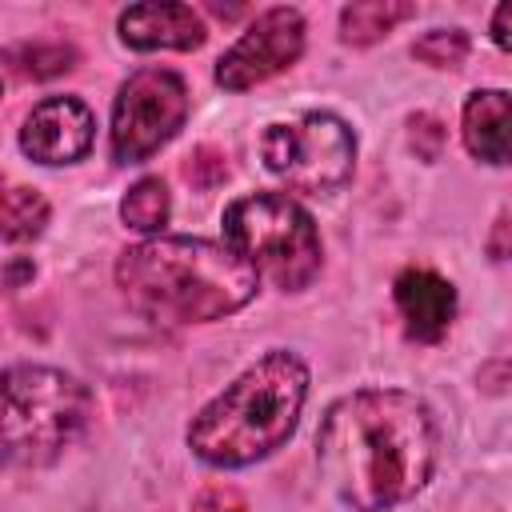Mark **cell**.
<instances>
[{"label":"cell","instance_id":"cell-11","mask_svg":"<svg viewBox=\"0 0 512 512\" xmlns=\"http://www.w3.org/2000/svg\"><path fill=\"white\" fill-rule=\"evenodd\" d=\"M204 36L208 28L200 12H192V4H132L120 12V40L136 52H192L204 44Z\"/></svg>","mask_w":512,"mask_h":512},{"label":"cell","instance_id":"cell-3","mask_svg":"<svg viewBox=\"0 0 512 512\" xmlns=\"http://www.w3.org/2000/svg\"><path fill=\"white\" fill-rule=\"evenodd\" d=\"M308 400V368L296 352H268L212 396L188 424V448L212 468H244L272 456Z\"/></svg>","mask_w":512,"mask_h":512},{"label":"cell","instance_id":"cell-2","mask_svg":"<svg viewBox=\"0 0 512 512\" xmlns=\"http://www.w3.org/2000/svg\"><path fill=\"white\" fill-rule=\"evenodd\" d=\"M116 284L128 304L152 320L204 324L232 316L256 296V268L216 240L152 236L120 252Z\"/></svg>","mask_w":512,"mask_h":512},{"label":"cell","instance_id":"cell-9","mask_svg":"<svg viewBox=\"0 0 512 512\" xmlns=\"http://www.w3.org/2000/svg\"><path fill=\"white\" fill-rule=\"evenodd\" d=\"M96 136V120L88 112L84 100L76 96H48L40 100L20 128V148L36 160V164H72L92 148Z\"/></svg>","mask_w":512,"mask_h":512},{"label":"cell","instance_id":"cell-15","mask_svg":"<svg viewBox=\"0 0 512 512\" xmlns=\"http://www.w3.org/2000/svg\"><path fill=\"white\" fill-rule=\"evenodd\" d=\"M48 224V204L36 188H20L12 184L4 192V240L8 244H20V240H32L40 236Z\"/></svg>","mask_w":512,"mask_h":512},{"label":"cell","instance_id":"cell-10","mask_svg":"<svg viewBox=\"0 0 512 512\" xmlns=\"http://www.w3.org/2000/svg\"><path fill=\"white\" fill-rule=\"evenodd\" d=\"M404 332L420 344H436L456 316V288L432 268H404L392 284Z\"/></svg>","mask_w":512,"mask_h":512},{"label":"cell","instance_id":"cell-17","mask_svg":"<svg viewBox=\"0 0 512 512\" xmlns=\"http://www.w3.org/2000/svg\"><path fill=\"white\" fill-rule=\"evenodd\" d=\"M20 56L28 60L24 72H32V76H56V72H68L72 60H76V52L64 48V44H32V48H20Z\"/></svg>","mask_w":512,"mask_h":512},{"label":"cell","instance_id":"cell-12","mask_svg":"<svg viewBox=\"0 0 512 512\" xmlns=\"http://www.w3.org/2000/svg\"><path fill=\"white\" fill-rule=\"evenodd\" d=\"M464 144L484 164H512V96L500 88H480L464 104L460 120Z\"/></svg>","mask_w":512,"mask_h":512},{"label":"cell","instance_id":"cell-14","mask_svg":"<svg viewBox=\"0 0 512 512\" xmlns=\"http://www.w3.org/2000/svg\"><path fill=\"white\" fill-rule=\"evenodd\" d=\"M168 212H172V196H168V184L160 176L136 180L128 188V196L120 200V216L136 232H160L168 224Z\"/></svg>","mask_w":512,"mask_h":512},{"label":"cell","instance_id":"cell-5","mask_svg":"<svg viewBox=\"0 0 512 512\" xmlns=\"http://www.w3.org/2000/svg\"><path fill=\"white\" fill-rule=\"evenodd\" d=\"M224 244L240 252L256 276L284 292H300L320 272V232L312 216L284 192H252L224 208Z\"/></svg>","mask_w":512,"mask_h":512},{"label":"cell","instance_id":"cell-6","mask_svg":"<svg viewBox=\"0 0 512 512\" xmlns=\"http://www.w3.org/2000/svg\"><path fill=\"white\" fill-rule=\"evenodd\" d=\"M260 156L272 176L296 192H336L356 168V136L332 112H304L296 120L268 124Z\"/></svg>","mask_w":512,"mask_h":512},{"label":"cell","instance_id":"cell-4","mask_svg":"<svg viewBox=\"0 0 512 512\" xmlns=\"http://www.w3.org/2000/svg\"><path fill=\"white\" fill-rule=\"evenodd\" d=\"M88 420V388L44 364L4 372V456L12 464H52Z\"/></svg>","mask_w":512,"mask_h":512},{"label":"cell","instance_id":"cell-1","mask_svg":"<svg viewBox=\"0 0 512 512\" xmlns=\"http://www.w3.org/2000/svg\"><path fill=\"white\" fill-rule=\"evenodd\" d=\"M316 460L352 512H388L432 480L436 420L412 392L360 388L324 412Z\"/></svg>","mask_w":512,"mask_h":512},{"label":"cell","instance_id":"cell-7","mask_svg":"<svg viewBox=\"0 0 512 512\" xmlns=\"http://www.w3.org/2000/svg\"><path fill=\"white\" fill-rule=\"evenodd\" d=\"M188 120V88L172 68H140L112 104V156L140 164L160 152Z\"/></svg>","mask_w":512,"mask_h":512},{"label":"cell","instance_id":"cell-8","mask_svg":"<svg viewBox=\"0 0 512 512\" xmlns=\"http://www.w3.org/2000/svg\"><path fill=\"white\" fill-rule=\"evenodd\" d=\"M300 52H304V16L296 8H268L216 60V84L228 92L256 88L276 72L292 68Z\"/></svg>","mask_w":512,"mask_h":512},{"label":"cell","instance_id":"cell-19","mask_svg":"<svg viewBox=\"0 0 512 512\" xmlns=\"http://www.w3.org/2000/svg\"><path fill=\"white\" fill-rule=\"evenodd\" d=\"M492 40H496V48L512 52V0H504V4L492 12Z\"/></svg>","mask_w":512,"mask_h":512},{"label":"cell","instance_id":"cell-13","mask_svg":"<svg viewBox=\"0 0 512 512\" xmlns=\"http://www.w3.org/2000/svg\"><path fill=\"white\" fill-rule=\"evenodd\" d=\"M408 16H412V4H400V0H356L340 12V36L344 44H372Z\"/></svg>","mask_w":512,"mask_h":512},{"label":"cell","instance_id":"cell-18","mask_svg":"<svg viewBox=\"0 0 512 512\" xmlns=\"http://www.w3.org/2000/svg\"><path fill=\"white\" fill-rule=\"evenodd\" d=\"M192 512H248V504H244V496L236 488H220L216 484V488H204L196 496Z\"/></svg>","mask_w":512,"mask_h":512},{"label":"cell","instance_id":"cell-16","mask_svg":"<svg viewBox=\"0 0 512 512\" xmlns=\"http://www.w3.org/2000/svg\"><path fill=\"white\" fill-rule=\"evenodd\" d=\"M412 52L432 68H460L468 56V36L460 28H436L428 36H420Z\"/></svg>","mask_w":512,"mask_h":512}]
</instances>
